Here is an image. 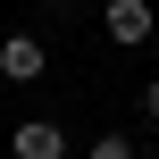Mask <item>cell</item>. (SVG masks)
<instances>
[{
    "mask_svg": "<svg viewBox=\"0 0 159 159\" xmlns=\"http://www.w3.org/2000/svg\"><path fill=\"white\" fill-rule=\"evenodd\" d=\"M42 75H50V42L25 34V25L0 34V84H42Z\"/></svg>",
    "mask_w": 159,
    "mask_h": 159,
    "instance_id": "cell-1",
    "label": "cell"
},
{
    "mask_svg": "<svg viewBox=\"0 0 159 159\" xmlns=\"http://www.w3.org/2000/svg\"><path fill=\"white\" fill-rule=\"evenodd\" d=\"M101 34H109L117 50H151L159 17H151V0H109V8H101Z\"/></svg>",
    "mask_w": 159,
    "mask_h": 159,
    "instance_id": "cell-2",
    "label": "cell"
},
{
    "mask_svg": "<svg viewBox=\"0 0 159 159\" xmlns=\"http://www.w3.org/2000/svg\"><path fill=\"white\" fill-rule=\"evenodd\" d=\"M8 159H67V126H59V117H17Z\"/></svg>",
    "mask_w": 159,
    "mask_h": 159,
    "instance_id": "cell-3",
    "label": "cell"
},
{
    "mask_svg": "<svg viewBox=\"0 0 159 159\" xmlns=\"http://www.w3.org/2000/svg\"><path fill=\"white\" fill-rule=\"evenodd\" d=\"M84 159H143V151H134V134L109 126V134H92V151H84Z\"/></svg>",
    "mask_w": 159,
    "mask_h": 159,
    "instance_id": "cell-4",
    "label": "cell"
},
{
    "mask_svg": "<svg viewBox=\"0 0 159 159\" xmlns=\"http://www.w3.org/2000/svg\"><path fill=\"white\" fill-rule=\"evenodd\" d=\"M143 117H151V126H159V75H151V84H143Z\"/></svg>",
    "mask_w": 159,
    "mask_h": 159,
    "instance_id": "cell-5",
    "label": "cell"
},
{
    "mask_svg": "<svg viewBox=\"0 0 159 159\" xmlns=\"http://www.w3.org/2000/svg\"><path fill=\"white\" fill-rule=\"evenodd\" d=\"M34 8H67V0H34Z\"/></svg>",
    "mask_w": 159,
    "mask_h": 159,
    "instance_id": "cell-6",
    "label": "cell"
}]
</instances>
